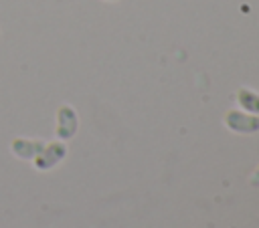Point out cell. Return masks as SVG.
<instances>
[{
  "instance_id": "277c9868",
  "label": "cell",
  "mask_w": 259,
  "mask_h": 228,
  "mask_svg": "<svg viewBox=\"0 0 259 228\" xmlns=\"http://www.w3.org/2000/svg\"><path fill=\"white\" fill-rule=\"evenodd\" d=\"M42 147H45V141L42 139H32V137H14L10 141L12 155L18 157V159H24V161H32Z\"/></svg>"
},
{
  "instance_id": "6da1fadb",
  "label": "cell",
  "mask_w": 259,
  "mask_h": 228,
  "mask_svg": "<svg viewBox=\"0 0 259 228\" xmlns=\"http://www.w3.org/2000/svg\"><path fill=\"white\" fill-rule=\"evenodd\" d=\"M65 155H67V145H65V141H49V143H45V147L36 153V157L32 159V165H34V169H38V172H49V169H53L55 165H59L63 159H65Z\"/></svg>"
},
{
  "instance_id": "5b68a950",
  "label": "cell",
  "mask_w": 259,
  "mask_h": 228,
  "mask_svg": "<svg viewBox=\"0 0 259 228\" xmlns=\"http://www.w3.org/2000/svg\"><path fill=\"white\" fill-rule=\"evenodd\" d=\"M237 103L247 111V113H253V115H259V93L243 87L237 91Z\"/></svg>"
},
{
  "instance_id": "52a82bcc",
  "label": "cell",
  "mask_w": 259,
  "mask_h": 228,
  "mask_svg": "<svg viewBox=\"0 0 259 228\" xmlns=\"http://www.w3.org/2000/svg\"><path fill=\"white\" fill-rule=\"evenodd\" d=\"M107 2H117V0H107Z\"/></svg>"
},
{
  "instance_id": "7a4b0ae2",
  "label": "cell",
  "mask_w": 259,
  "mask_h": 228,
  "mask_svg": "<svg viewBox=\"0 0 259 228\" xmlns=\"http://www.w3.org/2000/svg\"><path fill=\"white\" fill-rule=\"evenodd\" d=\"M77 129H79L77 111H75L71 105H61V107L57 109V125H55L57 139L69 141L71 137H75Z\"/></svg>"
},
{
  "instance_id": "3957f363",
  "label": "cell",
  "mask_w": 259,
  "mask_h": 228,
  "mask_svg": "<svg viewBox=\"0 0 259 228\" xmlns=\"http://www.w3.org/2000/svg\"><path fill=\"white\" fill-rule=\"evenodd\" d=\"M225 125L235 133H255L259 131V115L231 109L225 115Z\"/></svg>"
},
{
  "instance_id": "8992f818",
  "label": "cell",
  "mask_w": 259,
  "mask_h": 228,
  "mask_svg": "<svg viewBox=\"0 0 259 228\" xmlns=\"http://www.w3.org/2000/svg\"><path fill=\"white\" fill-rule=\"evenodd\" d=\"M251 182H253V184H255V186H257V184H259V169H257V172H255V174H253V180H251Z\"/></svg>"
}]
</instances>
